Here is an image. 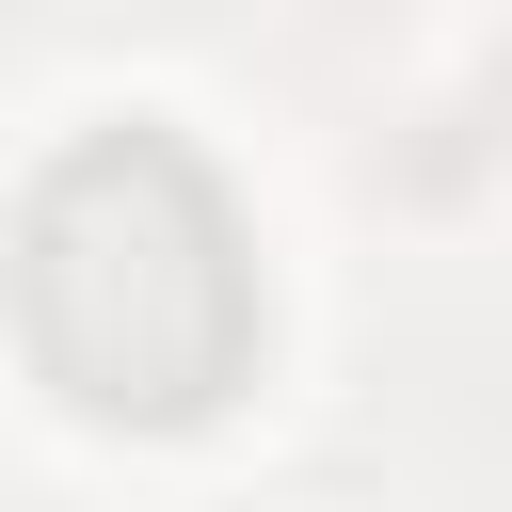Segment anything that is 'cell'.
Masks as SVG:
<instances>
[{
	"instance_id": "cell-1",
	"label": "cell",
	"mask_w": 512,
	"mask_h": 512,
	"mask_svg": "<svg viewBox=\"0 0 512 512\" xmlns=\"http://www.w3.org/2000/svg\"><path fill=\"white\" fill-rule=\"evenodd\" d=\"M16 336L80 416H208L256 352V256L176 128H80L16 192Z\"/></svg>"
}]
</instances>
